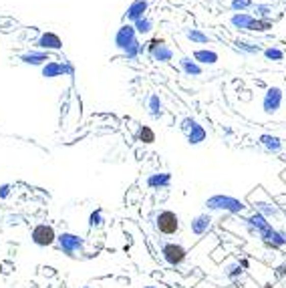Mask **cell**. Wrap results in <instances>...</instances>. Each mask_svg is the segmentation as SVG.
I'll return each instance as SVG.
<instances>
[{"label":"cell","instance_id":"obj_1","mask_svg":"<svg viewBox=\"0 0 286 288\" xmlns=\"http://www.w3.org/2000/svg\"><path fill=\"white\" fill-rule=\"evenodd\" d=\"M204 206L207 212H226V214H234V216L242 214L248 207L242 200H238L234 196H228V194H214V196H210L205 200Z\"/></svg>","mask_w":286,"mask_h":288},{"label":"cell","instance_id":"obj_2","mask_svg":"<svg viewBox=\"0 0 286 288\" xmlns=\"http://www.w3.org/2000/svg\"><path fill=\"white\" fill-rule=\"evenodd\" d=\"M248 202H250V206L254 207V212L262 214L266 220H276V218H280V214H282L280 206H278L274 200H270L262 190H256V192L248 198Z\"/></svg>","mask_w":286,"mask_h":288},{"label":"cell","instance_id":"obj_3","mask_svg":"<svg viewBox=\"0 0 286 288\" xmlns=\"http://www.w3.org/2000/svg\"><path fill=\"white\" fill-rule=\"evenodd\" d=\"M155 230L164 236H173L179 232V216L171 210H162L155 216Z\"/></svg>","mask_w":286,"mask_h":288},{"label":"cell","instance_id":"obj_4","mask_svg":"<svg viewBox=\"0 0 286 288\" xmlns=\"http://www.w3.org/2000/svg\"><path fill=\"white\" fill-rule=\"evenodd\" d=\"M284 103V91L280 87H268L262 97V111L266 115H276Z\"/></svg>","mask_w":286,"mask_h":288},{"label":"cell","instance_id":"obj_5","mask_svg":"<svg viewBox=\"0 0 286 288\" xmlns=\"http://www.w3.org/2000/svg\"><path fill=\"white\" fill-rule=\"evenodd\" d=\"M137 37H139V35H137V31H135V27H133L131 22H125V24H121V27L117 29V33H115V37H113V44H115V48H117L119 53H125V50H129L135 42L139 41Z\"/></svg>","mask_w":286,"mask_h":288},{"label":"cell","instance_id":"obj_6","mask_svg":"<svg viewBox=\"0 0 286 288\" xmlns=\"http://www.w3.org/2000/svg\"><path fill=\"white\" fill-rule=\"evenodd\" d=\"M31 240L41 248L53 246L57 242V232H55V228L50 224H37L33 228V232H31Z\"/></svg>","mask_w":286,"mask_h":288},{"label":"cell","instance_id":"obj_7","mask_svg":"<svg viewBox=\"0 0 286 288\" xmlns=\"http://www.w3.org/2000/svg\"><path fill=\"white\" fill-rule=\"evenodd\" d=\"M162 256L169 266H179L188 258V248L181 246V244H175V242H165L162 246Z\"/></svg>","mask_w":286,"mask_h":288},{"label":"cell","instance_id":"obj_8","mask_svg":"<svg viewBox=\"0 0 286 288\" xmlns=\"http://www.w3.org/2000/svg\"><path fill=\"white\" fill-rule=\"evenodd\" d=\"M57 244H59V248H61L67 256H77L83 250V246H85V240H83L81 236H77V234L63 232V234L57 236Z\"/></svg>","mask_w":286,"mask_h":288},{"label":"cell","instance_id":"obj_9","mask_svg":"<svg viewBox=\"0 0 286 288\" xmlns=\"http://www.w3.org/2000/svg\"><path fill=\"white\" fill-rule=\"evenodd\" d=\"M258 238L266 244V246L270 248H282L286 246V236L282 234V230H278V228H274L272 224L268 226V228H264L260 234H258Z\"/></svg>","mask_w":286,"mask_h":288},{"label":"cell","instance_id":"obj_10","mask_svg":"<svg viewBox=\"0 0 286 288\" xmlns=\"http://www.w3.org/2000/svg\"><path fill=\"white\" fill-rule=\"evenodd\" d=\"M258 143L262 145V149L266 153H272V155H280L282 149H284V141L274 133H262L258 137Z\"/></svg>","mask_w":286,"mask_h":288},{"label":"cell","instance_id":"obj_11","mask_svg":"<svg viewBox=\"0 0 286 288\" xmlns=\"http://www.w3.org/2000/svg\"><path fill=\"white\" fill-rule=\"evenodd\" d=\"M147 10H149V0H133L125 10V20L133 24L135 20L147 16Z\"/></svg>","mask_w":286,"mask_h":288},{"label":"cell","instance_id":"obj_12","mask_svg":"<svg viewBox=\"0 0 286 288\" xmlns=\"http://www.w3.org/2000/svg\"><path fill=\"white\" fill-rule=\"evenodd\" d=\"M48 61H50L48 53L41 50V48H31V50H27V53L20 55V63L22 65H31V67H42Z\"/></svg>","mask_w":286,"mask_h":288},{"label":"cell","instance_id":"obj_13","mask_svg":"<svg viewBox=\"0 0 286 288\" xmlns=\"http://www.w3.org/2000/svg\"><path fill=\"white\" fill-rule=\"evenodd\" d=\"M37 48L53 53V50H61L63 48V39L57 33H42L41 37L37 39Z\"/></svg>","mask_w":286,"mask_h":288},{"label":"cell","instance_id":"obj_14","mask_svg":"<svg viewBox=\"0 0 286 288\" xmlns=\"http://www.w3.org/2000/svg\"><path fill=\"white\" fill-rule=\"evenodd\" d=\"M212 222H214V218H212V214H198L196 218H192V222H190V228H192V232L196 234V236H204L210 232V228H212Z\"/></svg>","mask_w":286,"mask_h":288},{"label":"cell","instance_id":"obj_15","mask_svg":"<svg viewBox=\"0 0 286 288\" xmlns=\"http://www.w3.org/2000/svg\"><path fill=\"white\" fill-rule=\"evenodd\" d=\"M244 226L246 230L250 232V234H254V236H258L264 228H268L270 226V222L262 216V214H258V212H254V214H250L248 218H244Z\"/></svg>","mask_w":286,"mask_h":288},{"label":"cell","instance_id":"obj_16","mask_svg":"<svg viewBox=\"0 0 286 288\" xmlns=\"http://www.w3.org/2000/svg\"><path fill=\"white\" fill-rule=\"evenodd\" d=\"M192 59L196 61V63H200L202 67H214V65H218V61H220V55L214 50V48H196L194 50V55H192Z\"/></svg>","mask_w":286,"mask_h":288},{"label":"cell","instance_id":"obj_17","mask_svg":"<svg viewBox=\"0 0 286 288\" xmlns=\"http://www.w3.org/2000/svg\"><path fill=\"white\" fill-rule=\"evenodd\" d=\"M147 188L151 190H164V188H169L171 186V173L167 171H155V173H149L147 179H145Z\"/></svg>","mask_w":286,"mask_h":288},{"label":"cell","instance_id":"obj_18","mask_svg":"<svg viewBox=\"0 0 286 288\" xmlns=\"http://www.w3.org/2000/svg\"><path fill=\"white\" fill-rule=\"evenodd\" d=\"M252 22H254V14H250V12H234V14L230 16L232 29L242 31V33H248V31H250Z\"/></svg>","mask_w":286,"mask_h":288},{"label":"cell","instance_id":"obj_19","mask_svg":"<svg viewBox=\"0 0 286 288\" xmlns=\"http://www.w3.org/2000/svg\"><path fill=\"white\" fill-rule=\"evenodd\" d=\"M179 69L188 77H202L204 75V67L200 63H196L192 57H181L179 59Z\"/></svg>","mask_w":286,"mask_h":288},{"label":"cell","instance_id":"obj_20","mask_svg":"<svg viewBox=\"0 0 286 288\" xmlns=\"http://www.w3.org/2000/svg\"><path fill=\"white\" fill-rule=\"evenodd\" d=\"M147 113H149L151 119H162V117H164L165 107H164V101H162L160 95L151 93V95L147 97Z\"/></svg>","mask_w":286,"mask_h":288},{"label":"cell","instance_id":"obj_21","mask_svg":"<svg viewBox=\"0 0 286 288\" xmlns=\"http://www.w3.org/2000/svg\"><path fill=\"white\" fill-rule=\"evenodd\" d=\"M184 37L192 42V44H212L214 42V39L207 33H204L202 29H192V27L190 29H184Z\"/></svg>","mask_w":286,"mask_h":288},{"label":"cell","instance_id":"obj_22","mask_svg":"<svg viewBox=\"0 0 286 288\" xmlns=\"http://www.w3.org/2000/svg\"><path fill=\"white\" fill-rule=\"evenodd\" d=\"M41 75L44 79H59V77H65L61 61H53V59H50L48 63H44L41 67Z\"/></svg>","mask_w":286,"mask_h":288},{"label":"cell","instance_id":"obj_23","mask_svg":"<svg viewBox=\"0 0 286 288\" xmlns=\"http://www.w3.org/2000/svg\"><path fill=\"white\" fill-rule=\"evenodd\" d=\"M149 57H151L155 63H171V61H173V48H171L169 44L162 42L158 48H153V50L149 53Z\"/></svg>","mask_w":286,"mask_h":288},{"label":"cell","instance_id":"obj_24","mask_svg":"<svg viewBox=\"0 0 286 288\" xmlns=\"http://www.w3.org/2000/svg\"><path fill=\"white\" fill-rule=\"evenodd\" d=\"M186 137H188V143L190 145H200V143H204L205 137H207V131H205L204 125H200L198 121L192 125V129L186 133Z\"/></svg>","mask_w":286,"mask_h":288},{"label":"cell","instance_id":"obj_25","mask_svg":"<svg viewBox=\"0 0 286 288\" xmlns=\"http://www.w3.org/2000/svg\"><path fill=\"white\" fill-rule=\"evenodd\" d=\"M236 50L242 53V55H248V57H254V55H260L262 53V46L258 42H252V41H244V39H238L234 42Z\"/></svg>","mask_w":286,"mask_h":288},{"label":"cell","instance_id":"obj_26","mask_svg":"<svg viewBox=\"0 0 286 288\" xmlns=\"http://www.w3.org/2000/svg\"><path fill=\"white\" fill-rule=\"evenodd\" d=\"M155 131L149 127V125H139V129H137V141L139 143H143V145H151V143H155Z\"/></svg>","mask_w":286,"mask_h":288},{"label":"cell","instance_id":"obj_27","mask_svg":"<svg viewBox=\"0 0 286 288\" xmlns=\"http://www.w3.org/2000/svg\"><path fill=\"white\" fill-rule=\"evenodd\" d=\"M262 55H264L266 61H272V63H282L284 61V50L280 46H274V44L262 48Z\"/></svg>","mask_w":286,"mask_h":288},{"label":"cell","instance_id":"obj_28","mask_svg":"<svg viewBox=\"0 0 286 288\" xmlns=\"http://www.w3.org/2000/svg\"><path fill=\"white\" fill-rule=\"evenodd\" d=\"M133 27H135L137 35H149V33L153 31L155 22H153V18H151V16H143V18L135 20V22H133Z\"/></svg>","mask_w":286,"mask_h":288},{"label":"cell","instance_id":"obj_29","mask_svg":"<svg viewBox=\"0 0 286 288\" xmlns=\"http://www.w3.org/2000/svg\"><path fill=\"white\" fill-rule=\"evenodd\" d=\"M268 31H272V20L270 18H256L254 16V22H252V27H250V31L248 33H268Z\"/></svg>","mask_w":286,"mask_h":288},{"label":"cell","instance_id":"obj_30","mask_svg":"<svg viewBox=\"0 0 286 288\" xmlns=\"http://www.w3.org/2000/svg\"><path fill=\"white\" fill-rule=\"evenodd\" d=\"M252 12H254L256 18H270L272 16V6L266 4V2H258V4L252 6Z\"/></svg>","mask_w":286,"mask_h":288},{"label":"cell","instance_id":"obj_31","mask_svg":"<svg viewBox=\"0 0 286 288\" xmlns=\"http://www.w3.org/2000/svg\"><path fill=\"white\" fill-rule=\"evenodd\" d=\"M224 274L228 276V278H240L242 274H244V270H242V264L240 262H230L226 268H224Z\"/></svg>","mask_w":286,"mask_h":288},{"label":"cell","instance_id":"obj_32","mask_svg":"<svg viewBox=\"0 0 286 288\" xmlns=\"http://www.w3.org/2000/svg\"><path fill=\"white\" fill-rule=\"evenodd\" d=\"M252 6H254V0H232L230 2L232 12H246V10H252Z\"/></svg>","mask_w":286,"mask_h":288},{"label":"cell","instance_id":"obj_33","mask_svg":"<svg viewBox=\"0 0 286 288\" xmlns=\"http://www.w3.org/2000/svg\"><path fill=\"white\" fill-rule=\"evenodd\" d=\"M143 48H145V46L137 41L133 46H131V48H129V50H125V53H123V57H125L127 61H135V59H139V55L143 53Z\"/></svg>","mask_w":286,"mask_h":288},{"label":"cell","instance_id":"obj_34","mask_svg":"<svg viewBox=\"0 0 286 288\" xmlns=\"http://www.w3.org/2000/svg\"><path fill=\"white\" fill-rule=\"evenodd\" d=\"M99 226H103V212L101 210H95L89 216V228H99Z\"/></svg>","mask_w":286,"mask_h":288},{"label":"cell","instance_id":"obj_35","mask_svg":"<svg viewBox=\"0 0 286 288\" xmlns=\"http://www.w3.org/2000/svg\"><path fill=\"white\" fill-rule=\"evenodd\" d=\"M61 65H63V73H65V77H73L75 75V67L71 65V61L69 59H61Z\"/></svg>","mask_w":286,"mask_h":288},{"label":"cell","instance_id":"obj_36","mask_svg":"<svg viewBox=\"0 0 286 288\" xmlns=\"http://www.w3.org/2000/svg\"><path fill=\"white\" fill-rule=\"evenodd\" d=\"M196 123V119L194 117H184L181 121H179V129H181V133H188L190 129H192V125Z\"/></svg>","mask_w":286,"mask_h":288},{"label":"cell","instance_id":"obj_37","mask_svg":"<svg viewBox=\"0 0 286 288\" xmlns=\"http://www.w3.org/2000/svg\"><path fill=\"white\" fill-rule=\"evenodd\" d=\"M10 194H12V186L10 184H2L0 186V200H6Z\"/></svg>","mask_w":286,"mask_h":288},{"label":"cell","instance_id":"obj_38","mask_svg":"<svg viewBox=\"0 0 286 288\" xmlns=\"http://www.w3.org/2000/svg\"><path fill=\"white\" fill-rule=\"evenodd\" d=\"M162 42H165L164 39H151V41L145 44V50H147V53H151V50H153V48H158Z\"/></svg>","mask_w":286,"mask_h":288},{"label":"cell","instance_id":"obj_39","mask_svg":"<svg viewBox=\"0 0 286 288\" xmlns=\"http://www.w3.org/2000/svg\"><path fill=\"white\" fill-rule=\"evenodd\" d=\"M143 288H158V286H143Z\"/></svg>","mask_w":286,"mask_h":288},{"label":"cell","instance_id":"obj_40","mask_svg":"<svg viewBox=\"0 0 286 288\" xmlns=\"http://www.w3.org/2000/svg\"><path fill=\"white\" fill-rule=\"evenodd\" d=\"M83 288H93V286H83Z\"/></svg>","mask_w":286,"mask_h":288}]
</instances>
